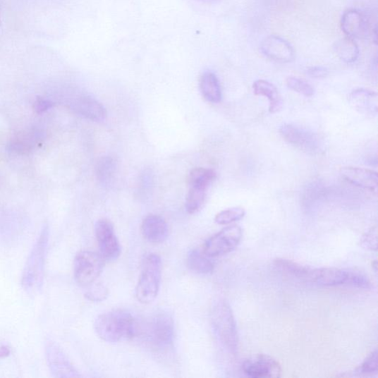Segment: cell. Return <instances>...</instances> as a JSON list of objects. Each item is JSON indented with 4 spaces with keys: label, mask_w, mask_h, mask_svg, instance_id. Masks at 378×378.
Segmentation results:
<instances>
[{
    "label": "cell",
    "mask_w": 378,
    "mask_h": 378,
    "mask_svg": "<svg viewBox=\"0 0 378 378\" xmlns=\"http://www.w3.org/2000/svg\"><path fill=\"white\" fill-rule=\"evenodd\" d=\"M200 90L202 97L208 102L217 104L221 102V86L214 73L207 71L202 73L200 80Z\"/></svg>",
    "instance_id": "obj_20"
},
{
    "label": "cell",
    "mask_w": 378,
    "mask_h": 378,
    "mask_svg": "<svg viewBox=\"0 0 378 378\" xmlns=\"http://www.w3.org/2000/svg\"><path fill=\"white\" fill-rule=\"evenodd\" d=\"M69 104L75 114L90 121H103L107 116L106 109L102 104L90 97H77Z\"/></svg>",
    "instance_id": "obj_15"
},
{
    "label": "cell",
    "mask_w": 378,
    "mask_h": 378,
    "mask_svg": "<svg viewBox=\"0 0 378 378\" xmlns=\"http://www.w3.org/2000/svg\"><path fill=\"white\" fill-rule=\"evenodd\" d=\"M377 351L372 352L357 370L358 374H372L377 372Z\"/></svg>",
    "instance_id": "obj_30"
},
{
    "label": "cell",
    "mask_w": 378,
    "mask_h": 378,
    "mask_svg": "<svg viewBox=\"0 0 378 378\" xmlns=\"http://www.w3.org/2000/svg\"><path fill=\"white\" fill-rule=\"evenodd\" d=\"M54 103L50 100L44 98H37L35 102V111L39 114H43L47 111V110L50 109Z\"/></svg>",
    "instance_id": "obj_33"
},
{
    "label": "cell",
    "mask_w": 378,
    "mask_h": 378,
    "mask_svg": "<svg viewBox=\"0 0 378 378\" xmlns=\"http://www.w3.org/2000/svg\"><path fill=\"white\" fill-rule=\"evenodd\" d=\"M310 283L324 287L351 286L360 289H371L372 284L365 274L338 267L312 269Z\"/></svg>",
    "instance_id": "obj_5"
},
{
    "label": "cell",
    "mask_w": 378,
    "mask_h": 378,
    "mask_svg": "<svg viewBox=\"0 0 378 378\" xmlns=\"http://www.w3.org/2000/svg\"><path fill=\"white\" fill-rule=\"evenodd\" d=\"M116 163L111 157H103L96 167L97 178L103 184H108L114 177Z\"/></svg>",
    "instance_id": "obj_27"
},
{
    "label": "cell",
    "mask_w": 378,
    "mask_h": 378,
    "mask_svg": "<svg viewBox=\"0 0 378 378\" xmlns=\"http://www.w3.org/2000/svg\"><path fill=\"white\" fill-rule=\"evenodd\" d=\"M366 25L363 16L355 10L345 12L341 22L343 33L353 39L364 35L367 30Z\"/></svg>",
    "instance_id": "obj_18"
},
{
    "label": "cell",
    "mask_w": 378,
    "mask_h": 378,
    "mask_svg": "<svg viewBox=\"0 0 378 378\" xmlns=\"http://www.w3.org/2000/svg\"><path fill=\"white\" fill-rule=\"evenodd\" d=\"M281 138L288 144L305 151L315 153L319 150V139L316 134L299 126L286 123L279 130Z\"/></svg>",
    "instance_id": "obj_10"
},
{
    "label": "cell",
    "mask_w": 378,
    "mask_h": 378,
    "mask_svg": "<svg viewBox=\"0 0 378 378\" xmlns=\"http://www.w3.org/2000/svg\"><path fill=\"white\" fill-rule=\"evenodd\" d=\"M139 335H143L151 348L155 351L168 352L172 349L174 343V320L167 312H157L145 325L140 326Z\"/></svg>",
    "instance_id": "obj_4"
},
{
    "label": "cell",
    "mask_w": 378,
    "mask_h": 378,
    "mask_svg": "<svg viewBox=\"0 0 378 378\" xmlns=\"http://www.w3.org/2000/svg\"><path fill=\"white\" fill-rule=\"evenodd\" d=\"M288 87L305 97H311L315 93V90L303 78L289 76L286 80Z\"/></svg>",
    "instance_id": "obj_29"
},
{
    "label": "cell",
    "mask_w": 378,
    "mask_h": 378,
    "mask_svg": "<svg viewBox=\"0 0 378 378\" xmlns=\"http://www.w3.org/2000/svg\"><path fill=\"white\" fill-rule=\"evenodd\" d=\"M38 133L37 132L27 133L18 135L12 139L9 144L11 152L19 154H27L33 150L36 144Z\"/></svg>",
    "instance_id": "obj_25"
},
{
    "label": "cell",
    "mask_w": 378,
    "mask_h": 378,
    "mask_svg": "<svg viewBox=\"0 0 378 378\" xmlns=\"http://www.w3.org/2000/svg\"><path fill=\"white\" fill-rule=\"evenodd\" d=\"M256 96L264 97L269 101V112L272 114L281 111L283 100L276 87L266 80H257L253 85Z\"/></svg>",
    "instance_id": "obj_19"
},
{
    "label": "cell",
    "mask_w": 378,
    "mask_h": 378,
    "mask_svg": "<svg viewBox=\"0 0 378 378\" xmlns=\"http://www.w3.org/2000/svg\"><path fill=\"white\" fill-rule=\"evenodd\" d=\"M262 53L273 61L289 63L294 59L295 53L291 44L279 37L270 36L261 44Z\"/></svg>",
    "instance_id": "obj_13"
},
{
    "label": "cell",
    "mask_w": 378,
    "mask_h": 378,
    "mask_svg": "<svg viewBox=\"0 0 378 378\" xmlns=\"http://www.w3.org/2000/svg\"><path fill=\"white\" fill-rule=\"evenodd\" d=\"M242 238V228L236 225L229 226L211 236L204 243L202 250L210 258L221 257L238 248Z\"/></svg>",
    "instance_id": "obj_8"
},
{
    "label": "cell",
    "mask_w": 378,
    "mask_h": 378,
    "mask_svg": "<svg viewBox=\"0 0 378 378\" xmlns=\"http://www.w3.org/2000/svg\"><path fill=\"white\" fill-rule=\"evenodd\" d=\"M349 101L361 114L374 116L377 114L378 99L375 92L363 88L356 89L350 94Z\"/></svg>",
    "instance_id": "obj_17"
},
{
    "label": "cell",
    "mask_w": 378,
    "mask_h": 378,
    "mask_svg": "<svg viewBox=\"0 0 378 378\" xmlns=\"http://www.w3.org/2000/svg\"><path fill=\"white\" fill-rule=\"evenodd\" d=\"M307 74L311 78H322L327 75L328 70L321 66L312 67L307 69Z\"/></svg>",
    "instance_id": "obj_34"
},
{
    "label": "cell",
    "mask_w": 378,
    "mask_h": 378,
    "mask_svg": "<svg viewBox=\"0 0 378 378\" xmlns=\"http://www.w3.org/2000/svg\"><path fill=\"white\" fill-rule=\"evenodd\" d=\"M141 232L144 238L150 243L160 244L168 238L169 228L166 220L162 217L150 214L142 222Z\"/></svg>",
    "instance_id": "obj_16"
},
{
    "label": "cell",
    "mask_w": 378,
    "mask_h": 378,
    "mask_svg": "<svg viewBox=\"0 0 378 378\" xmlns=\"http://www.w3.org/2000/svg\"><path fill=\"white\" fill-rule=\"evenodd\" d=\"M162 277V260L159 255H147L142 264L135 288L137 300L143 305L152 303L159 295Z\"/></svg>",
    "instance_id": "obj_6"
},
{
    "label": "cell",
    "mask_w": 378,
    "mask_h": 378,
    "mask_svg": "<svg viewBox=\"0 0 378 378\" xmlns=\"http://www.w3.org/2000/svg\"><path fill=\"white\" fill-rule=\"evenodd\" d=\"M243 372L254 378H276L281 375V367L279 362L270 355L260 354L252 356L244 361Z\"/></svg>",
    "instance_id": "obj_11"
},
{
    "label": "cell",
    "mask_w": 378,
    "mask_h": 378,
    "mask_svg": "<svg viewBox=\"0 0 378 378\" xmlns=\"http://www.w3.org/2000/svg\"><path fill=\"white\" fill-rule=\"evenodd\" d=\"M337 56L346 63H353L359 56V49L354 39L346 37L336 42L334 46Z\"/></svg>",
    "instance_id": "obj_24"
},
{
    "label": "cell",
    "mask_w": 378,
    "mask_h": 378,
    "mask_svg": "<svg viewBox=\"0 0 378 378\" xmlns=\"http://www.w3.org/2000/svg\"><path fill=\"white\" fill-rule=\"evenodd\" d=\"M11 351L8 346L0 345V358L8 357Z\"/></svg>",
    "instance_id": "obj_35"
},
{
    "label": "cell",
    "mask_w": 378,
    "mask_h": 378,
    "mask_svg": "<svg viewBox=\"0 0 378 378\" xmlns=\"http://www.w3.org/2000/svg\"><path fill=\"white\" fill-rule=\"evenodd\" d=\"M188 269L200 274H210L214 271V264L202 250L193 249L188 252L186 258Z\"/></svg>",
    "instance_id": "obj_22"
},
{
    "label": "cell",
    "mask_w": 378,
    "mask_h": 378,
    "mask_svg": "<svg viewBox=\"0 0 378 378\" xmlns=\"http://www.w3.org/2000/svg\"><path fill=\"white\" fill-rule=\"evenodd\" d=\"M217 178L214 170L206 168H195L188 176V185H201L209 188Z\"/></svg>",
    "instance_id": "obj_26"
},
{
    "label": "cell",
    "mask_w": 378,
    "mask_h": 378,
    "mask_svg": "<svg viewBox=\"0 0 378 378\" xmlns=\"http://www.w3.org/2000/svg\"><path fill=\"white\" fill-rule=\"evenodd\" d=\"M188 186L185 207L188 214H193L198 212L202 207L209 188L196 185Z\"/></svg>",
    "instance_id": "obj_23"
},
{
    "label": "cell",
    "mask_w": 378,
    "mask_h": 378,
    "mask_svg": "<svg viewBox=\"0 0 378 378\" xmlns=\"http://www.w3.org/2000/svg\"><path fill=\"white\" fill-rule=\"evenodd\" d=\"M341 177L348 183L377 195L378 177L374 171L358 167H343L340 171Z\"/></svg>",
    "instance_id": "obj_12"
},
{
    "label": "cell",
    "mask_w": 378,
    "mask_h": 378,
    "mask_svg": "<svg viewBox=\"0 0 378 378\" xmlns=\"http://www.w3.org/2000/svg\"><path fill=\"white\" fill-rule=\"evenodd\" d=\"M50 238V229L45 224L28 256L22 276L23 288L29 293L41 291L43 285L44 264Z\"/></svg>",
    "instance_id": "obj_2"
},
{
    "label": "cell",
    "mask_w": 378,
    "mask_h": 378,
    "mask_svg": "<svg viewBox=\"0 0 378 378\" xmlns=\"http://www.w3.org/2000/svg\"><path fill=\"white\" fill-rule=\"evenodd\" d=\"M245 215V210L241 207H233L218 213L214 221L218 225H229L238 222Z\"/></svg>",
    "instance_id": "obj_28"
},
{
    "label": "cell",
    "mask_w": 378,
    "mask_h": 378,
    "mask_svg": "<svg viewBox=\"0 0 378 378\" xmlns=\"http://www.w3.org/2000/svg\"><path fill=\"white\" fill-rule=\"evenodd\" d=\"M274 267L280 272L296 279L309 282L312 267L299 264L290 260L278 258Z\"/></svg>",
    "instance_id": "obj_21"
},
{
    "label": "cell",
    "mask_w": 378,
    "mask_h": 378,
    "mask_svg": "<svg viewBox=\"0 0 378 378\" xmlns=\"http://www.w3.org/2000/svg\"><path fill=\"white\" fill-rule=\"evenodd\" d=\"M104 260L94 252H80L74 261V277L78 285L83 288L91 286L103 272Z\"/></svg>",
    "instance_id": "obj_7"
},
{
    "label": "cell",
    "mask_w": 378,
    "mask_h": 378,
    "mask_svg": "<svg viewBox=\"0 0 378 378\" xmlns=\"http://www.w3.org/2000/svg\"><path fill=\"white\" fill-rule=\"evenodd\" d=\"M377 226L371 228L362 236L361 244L365 248L370 250H377Z\"/></svg>",
    "instance_id": "obj_31"
},
{
    "label": "cell",
    "mask_w": 378,
    "mask_h": 378,
    "mask_svg": "<svg viewBox=\"0 0 378 378\" xmlns=\"http://www.w3.org/2000/svg\"><path fill=\"white\" fill-rule=\"evenodd\" d=\"M47 363L54 376L58 377H80L71 365L68 359L54 342L46 343Z\"/></svg>",
    "instance_id": "obj_14"
},
{
    "label": "cell",
    "mask_w": 378,
    "mask_h": 378,
    "mask_svg": "<svg viewBox=\"0 0 378 378\" xmlns=\"http://www.w3.org/2000/svg\"><path fill=\"white\" fill-rule=\"evenodd\" d=\"M86 295L91 301L101 302L104 300L108 295V291L103 286L99 285L94 286Z\"/></svg>",
    "instance_id": "obj_32"
},
{
    "label": "cell",
    "mask_w": 378,
    "mask_h": 378,
    "mask_svg": "<svg viewBox=\"0 0 378 378\" xmlns=\"http://www.w3.org/2000/svg\"><path fill=\"white\" fill-rule=\"evenodd\" d=\"M140 326L130 312L121 309L104 312L94 322L96 333L108 343L133 339L139 335Z\"/></svg>",
    "instance_id": "obj_1"
},
{
    "label": "cell",
    "mask_w": 378,
    "mask_h": 378,
    "mask_svg": "<svg viewBox=\"0 0 378 378\" xmlns=\"http://www.w3.org/2000/svg\"><path fill=\"white\" fill-rule=\"evenodd\" d=\"M94 232L102 257L107 260H117L121 255V247L113 224L106 219H101L94 227Z\"/></svg>",
    "instance_id": "obj_9"
},
{
    "label": "cell",
    "mask_w": 378,
    "mask_h": 378,
    "mask_svg": "<svg viewBox=\"0 0 378 378\" xmlns=\"http://www.w3.org/2000/svg\"><path fill=\"white\" fill-rule=\"evenodd\" d=\"M211 322L214 332L226 350L233 355L239 350L238 326L231 307L225 299H219L211 311Z\"/></svg>",
    "instance_id": "obj_3"
}]
</instances>
